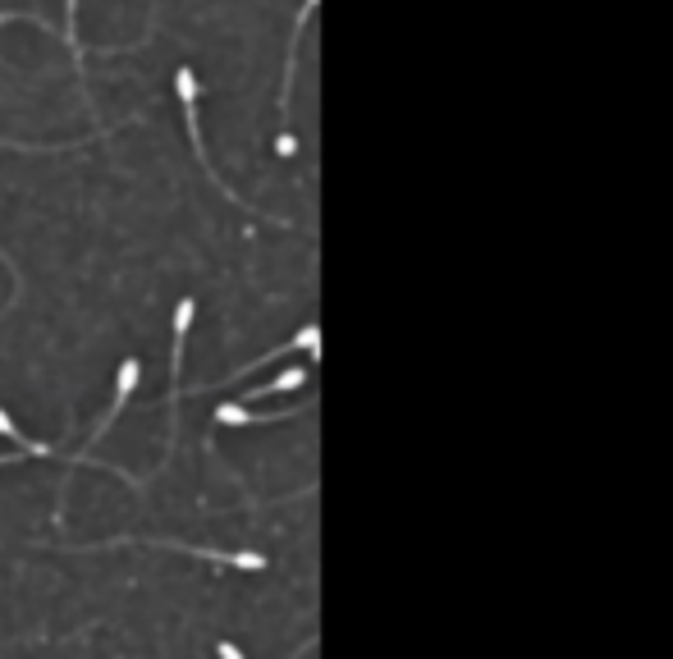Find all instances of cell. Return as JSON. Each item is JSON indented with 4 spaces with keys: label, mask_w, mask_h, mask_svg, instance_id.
<instances>
[{
    "label": "cell",
    "mask_w": 673,
    "mask_h": 659,
    "mask_svg": "<svg viewBox=\"0 0 673 659\" xmlns=\"http://www.w3.org/2000/svg\"><path fill=\"white\" fill-rule=\"evenodd\" d=\"M174 87H179V106H184L188 142H193V147H197V161H202V170H207L211 179H216V170H211V161H207V147H202V129H197V74H193V69H188V65H184V69H174ZM216 188L229 197V202H239V193H229V188L220 184V179H216ZM239 206H243V202H239Z\"/></svg>",
    "instance_id": "1"
},
{
    "label": "cell",
    "mask_w": 673,
    "mask_h": 659,
    "mask_svg": "<svg viewBox=\"0 0 673 659\" xmlns=\"http://www.w3.org/2000/svg\"><path fill=\"white\" fill-rule=\"evenodd\" d=\"M138 376H142V362H138V357H124V362H120V385H115V403H110L106 422L97 426V435H92V444H97L101 435H106L110 426H115V417H120V412H124V403H129V399H133V389H138Z\"/></svg>",
    "instance_id": "2"
},
{
    "label": "cell",
    "mask_w": 673,
    "mask_h": 659,
    "mask_svg": "<svg viewBox=\"0 0 673 659\" xmlns=\"http://www.w3.org/2000/svg\"><path fill=\"white\" fill-rule=\"evenodd\" d=\"M298 417V408H284V412H252L243 403H220L216 408V422L220 426H266V422H289Z\"/></svg>",
    "instance_id": "3"
},
{
    "label": "cell",
    "mask_w": 673,
    "mask_h": 659,
    "mask_svg": "<svg viewBox=\"0 0 673 659\" xmlns=\"http://www.w3.org/2000/svg\"><path fill=\"white\" fill-rule=\"evenodd\" d=\"M303 385H307V367H289V371H280L275 380H266V385L243 389L239 403H261V399H275V394H289V389H303Z\"/></svg>",
    "instance_id": "4"
},
{
    "label": "cell",
    "mask_w": 673,
    "mask_h": 659,
    "mask_svg": "<svg viewBox=\"0 0 673 659\" xmlns=\"http://www.w3.org/2000/svg\"><path fill=\"white\" fill-rule=\"evenodd\" d=\"M0 435H5V440H19V449H23V454H28V458H55V454H60L55 444H42V440H23V435L14 431V422H10V417H5V412H0Z\"/></svg>",
    "instance_id": "5"
},
{
    "label": "cell",
    "mask_w": 673,
    "mask_h": 659,
    "mask_svg": "<svg viewBox=\"0 0 673 659\" xmlns=\"http://www.w3.org/2000/svg\"><path fill=\"white\" fill-rule=\"evenodd\" d=\"M0 147H10V152H69L74 142H42V147H37V142H10V138H0Z\"/></svg>",
    "instance_id": "6"
},
{
    "label": "cell",
    "mask_w": 673,
    "mask_h": 659,
    "mask_svg": "<svg viewBox=\"0 0 673 659\" xmlns=\"http://www.w3.org/2000/svg\"><path fill=\"white\" fill-rule=\"evenodd\" d=\"M65 10H69V51H74V60H83V51H78V0H65Z\"/></svg>",
    "instance_id": "7"
},
{
    "label": "cell",
    "mask_w": 673,
    "mask_h": 659,
    "mask_svg": "<svg viewBox=\"0 0 673 659\" xmlns=\"http://www.w3.org/2000/svg\"><path fill=\"white\" fill-rule=\"evenodd\" d=\"M216 655H220V659H243V650L234 646V641H220V646H216Z\"/></svg>",
    "instance_id": "8"
},
{
    "label": "cell",
    "mask_w": 673,
    "mask_h": 659,
    "mask_svg": "<svg viewBox=\"0 0 673 659\" xmlns=\"http://www.w3.org/2000/svg\"><path fill=\"white\" fill-rule=\"evenodd\" d=\"M19 19H33V14H19V10H5V14H0V23H19ZM33 23H46V19H33Z\"/></svg>",
    "instance_id": "9"
},
{
    "label": "cell",
    "mask_w": 673,
    "mask_h": 659,
    "mask_svg": "<svg viewBox=\"0 0 673 659\" xmlns=\"http://www.w3.org/2000/svg\"><path fill=\"white\" fill-rule=\"evenodd\" d=\"M0 261H5V271H10V275H14V289H19V284H23V280H19V266H14V261H10V257H5V248H0Z\"/></svg>",
    "instance_id": "10"
},
{
    "label": "cell",
    "mask_w": 673,
    "mask_h": 659,
    "mask_svg": "<svg viewBox=\"0 0 673 659\" xmlns=\"http://www.w3.org/2000/svg\"><path fill=\"white\" fill-rule=\"evenodd\" d=\"M19 458H28V454H23V449H19V454H5V458H0V467H5V463H19Z\"/></svg>",
    "instance_id": "11"
}]
</instances>
